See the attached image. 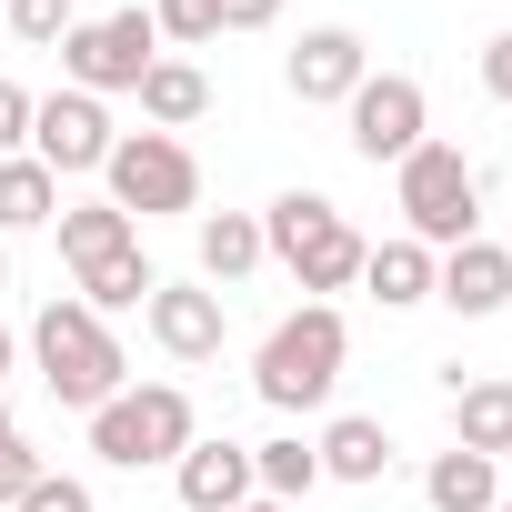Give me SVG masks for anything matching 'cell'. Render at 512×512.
Returning <instances> with one entry per match:
<instances>
[{
    "mask_svg": "<svg viewBox=\"0 0 512 512\" xmlns=\"http://www.w3.org/2000/svg\"><path fill=\"white\" fill-rule=\"evenodd\" d=\"M482 91H492V101H512V31H492V41H482Z\"/></svg>",
    "mask_w": 512,
    "mask_h": 512,
    "instance_id": "obj_29",
    "label": "cell"
},
{
    "mask_svg": "<svg viewBox=\"0 0 512 512\" xmlns=\"http://www.w3.org/2000/svg\"><path fill=\"white\" fill-rule=\"evenodd\" d=\"M282 81H292V101H302V111H322V101H352V91L372 81V51H362V31L322 21V31H302V51L282 61Z\"/></svg>",
    "mask_w": 512,
    "mask_h": 512,
    "instance_id": "obj_10",
    "label": "cell"
},
{
    "mask_svg": "<svg viewBox=\"0 0 512 512\" xmlns=\"http://www.w3.org/2000/svg\"><path fill=\"white\" fill-rule=\"evenodd\" d=\"M492 512H512V502H492Z\"/></svg>",
    "mask_w": 512,
    "mask_h": 512,
    "instance_id": "obj_36",
    "label": "cell"
},
{
    "mask_svg": "<svg viewBox=\"0 0 512 512\" xmlns=\"http://www.w3.org/2000/svg\"><path fill=\"white\" fill-rule=\"evenodd\" d=\"M101 181H111V211H131V221L201 211V161H191L171 131H121L111 161H101Z\"/></svg>",
    "mask_w": 512,
    "mask_h": 512,
    "instance_id": "obj_6",
    "label": "cell"
},
{
    "mask_svg": "<svg viewBox=\"0 0 512 512\" xmlns=\"http://www.w3.org/2000/svg\"><path fill=\"white\" fill-rule=\"evenodd\" d=\"M342 362H352L342 312H332V302H302V312H282V322H272L262 362H251V392H262L272 412H322V402H332V382H342Z\"/></svg>",
    "mask_w": 512,
    "mask_h": 512,
    "instance_id": "obj_1",
    "label": "cell"
},
{
    "mask_svg": "<svg viewBox=\"0 0 512 512\" xmlns=\"http://www.w3.org/2000/svg\"><path fill=\"white\" fill-rule=\"evenodd\" d=\"M251 482H262V502H302V492L322 482V452H312L302 432H282V442H251Z\"/></svg>",
    "mask_w": 512,
    "mask_h": 512,
    "instance_id": "obj_23",
    "label": "cell"
},
{
    "mask_svg": "<svg viewBox=\"0 0 512 512\" xmlns=\"http://www.w3.org/2000/svg\"><path fill=\"white\" fill-rule=\"evenodd\" d=\"M171 492H181L191 512H241L251 492H262V482H251V442H191V452L171 462Z\"/></svg>",
    "mask_w": 512,
    "mask_h": 512,
    "instance_id": "obj_13",
    "label": "cell"
},
{
    "mask_svg": "<svg viewBox=\"0 0 512 512\" xmlns=\"http://www.w3.org/2000/svg\"><path fill=\"white\" fill-rule=\"evenodd\" d=\"M11 512H91V482H71V472H41Z\"/></svg>",
    "mask_w": 512,
    "mask_h": 512,
    "instance_id": "obj_27",
    "label": "cell"
},
{
    "mask_svg": "<svg viewBox=\"0 0 512 512\" xmlns=\"http://www.w3.org/2000/svg\"><path fill=\"white\" fill-rule=\"evenodd\" d=\"M422 502L432 512H492L502 502V462H482V452H432V472H422Z\"/></svg>",
    "mask_w": 512,
    "mask_h": 512,
    "instance_id": "obj_19",
    "label": "cell"
},
{
    "mask_svg": "<svg viewBox=\"0 0 512 512\" xmlns=\"http://www.w3.org/2000/svg\"><path fill=\"white\" fill-rule=\"evenodd\" d=\"M41 472H51V462H41V452H31L21 432H0V512H11V502H21V492H31Z\"/></svg>",
    "mask_w": 512,
    "mask_h": 512,
    "instance_id": "obj_26",
    "label": "cell"
},
{
    "mask_svg": "<svg viewBox=\"0 0 512 512\" xmlns=\"http://www.w3.org/2000/svg\"><path fill=\"white\" fill-rule=\"evenodd\" d=\"M0 432H11V402H0Z\"/></svg>",
    "mask_w": 512,
    "mask_h": 512,
    "instance_id": "obj_35",
    "label": "cell"
},
{
    "mask_svg": "<svg viewBox=\"0 0 512 512\" xmlns=\"http://www.w3.org/2000/svg\"><path fill=\"white\" fill-rule=\"evenodd\" d=\"M502 251H512V241H502Z\"/></svg>",
    "mask_w": 512,
    "mask_h": 512,
    "instance_id": "obj_38",
    "label": "cell"
},
{
    "mask_svg": "<svg viewBox=\"0 0 512 512\" xmlns=\"http://www.w3.org/2000/svg\"><path fill=\"white\" fill-rule=\"evenodd\" d=\"M452 442L482 452V462H512V382H502V372L452 382Z\"/></svg>",
    "mask_w": 512,
    "mask_h": 512,
    "instance_id": "obj_14",
    "label": "cell"
},
{
    "mask_svg": "<svg viewBox=\"0 0 512 512\" xmlns=\"http://www.w3.org/2000/svg\"><path fill=\"white\" fill-rule=\"evenodd\" d=\"M111 251H131V211H111V201H71V211H61V262H71V282H81L91 262H111Z\"/></svg>",
    "mask_w": 512,
    "mask_h": 512,
    "instance_id": "obj_20",
    "label": "cell"
},
{
    "mask_svg": "<svg viewBox=\"0 0 512 512\" xmlns=\"http://www.w3.org/2000/svg\"><path fill=\"white\" fill-rule=\"evenodd\" d=\"M111 111L91 101V91H51V101H31V161L51 171V181H71V171H101L111 161Z\"/></svg>",
    "mask_w": 512,
    "mask_h": 512,
    "instance_id": "obj_9",
    "label": "cell"
},
{
    "mask_svg": "<svg viewBox=\"0 0 512 512\" xmlns=\"http://www.w3.org/2000/svg\"><path fill=\"white\" fill-rule=\"evenodd\" d=\"M392 201H402V231L422 251H452L482 221V171H472L462 141H422L412 161H392Z\"/></svg>",
    "mask_w": 512,
    "mask_h": 512,
    "instance_id": "obj_4",
    "label": "cell"
},
{
    "mask_svg": "<svg viewBox=\"0 0 512 512\" xmlns=\"http://www.w3.org/2000/svg\"><path fill=\"white\" fill-rule=\"evenodd\" d=\"M0 292H11V251H0Z\"/></svg>",
    "mask_w": 512,
    "mask_h": 512,
    "instance_id": "obj_33",
    "label": "cell"
},
{
    "mask_svg": "<svg viewBox=\"0 0 512 512\" xmlns=\"http://www.w3.org/2000/svg\"><path fill=\"white\" fill-rule=\"evenodd\" d=\"M71 21H81L71 0H11V31H21L31 51H51V41H71Z\"/></svg>",
    "mask_w": 512,
    "mask_h": 512,
    "instance_id": "obj_25",
    "label": "cell"
},
{
    "mask_svg": "<svg viewBox=\"0 0 512 512\" xmlns=\"http://www.w3.org/2000/svg\"><path fill=\"white\" fill-rule=\"evenodd\" d=\"M151 31L171 51H201V41H221V0H151Z\"/></svg>",
    "mask_w": 512,
    "mask_h": 512,
    "instance_id": "obj_24",
    "label": "cell"
},
{
    "mask_svg": "<svg viewBox=\"0 0 512 512\" xmlns=\"http://www.w3.org/2000/svg\"><path fill=\"white\" fill-rule=\"evenodd\" d=\"M11 362H21V342H11V332H0V382H11Z\"/></svg>",
    "mask_w": 512,
    "mask_h": 512,
    "instance_id": "obj_31",
    "label": "cell"
},
{
    "mask_svg": "<svg viewBox=\"0 0 512 512\" xmlns=\"http://www.w3.org/2000/svg\"><path fill=\"white\" fill-rule=\"evenodd\" d=\"M262 251H272V262L302 282V292H352L362 282V231L322 201V191H282L272 211H262Z\"/></svg>",
    "mask_w": 512,
    "mask_h": 512,
    "instance_id": "obj_3",
    "label": "cell"
},
{
    "mask_svg": "<svg viewBox=\"0 0 512 512\" xmlns=\"http://www.w3.org/2000/svg\"><path fill=\"white\" fill-rule=\"evenodd\" d=\"M432 302H452L462 322H492V312L512 302V251H502V241H482V231H472V241H452L442 262H432Z\"/></svg>",
    "mask_w": 512,
    "mask_h": 512,
    "instance_id": "obj_11",
    "label": "cell"
},
{
    "mask_svg": "<svg viewBox=\"0 0 512 512\" xmlns=\"http://www.w3.org/2000/svg\"><path fill=\"white\" fill-rule=\"evenodd\" d=\"M131 101H141V121H151V131H191V121L211 111V81H201V61L161 51V61L141 71V91H131Z\"/></svg>",
    "mask_w": 512,
    "mask_h": 512,
    "instance_id": "obj_15",
    "label": "cell"
},
{
    "mask_svg": "<svg viewBox=\"0 0 512 512\" xmlns=\"http://www.w3.org/2000/svg\"><path fill=\"white\" fill-rule=\"evenodd\" d=\"M502 502H512V462H502Z\"/></svg>",
    "mask_w": 512,
    "mask_h": 512,
    "instance_id": "obj_34",
    "label": "cell"
},
{
    "mask_svg": "<svg viewBox=\"0 0 512 512\" xmlns=\"http://www.w3.org/2000/svg\"><path fill=\"white\" fill-rule=\"evenodd\" d=\"M191 241H201V282H221V292H231L241 272H262V262H272V251H262V221H251V211H201V231H191Z\"/></svg>",
    "mask_w": 512,
    "mask_h": 512,
    "instance_id": "obj_17",
    "label": "cell"
},
{
    "mask_svg": "<svg viewBox=\"0 0 512 512\" xmlns=\"http://www.w3.org/2000/svg\"><path fill=\"white\" fill-rule=\"evenodd\" d=\"M21 151H31V91L0 81V161H21Z\"/></svg>",
    "mask_w": 512,
    "mask_h": 512,
    "instance_id": "obj_28",
    "label": "cell"
},
{
    "mask_svg": "<svg viewBox=\"0 0 512 512\" xmlns=\"http://www.w3.org/2000/svg\"><path fill=\"white\" fill-rule=\"evenodd\" d=\"M41 221H61V181L21 151V161H0V231H41Z\"/></svg>",
    "mask_w": 512,
    "mask_h": 512,
    "instance_id": "obj_22",
    "label": "cell"
},
{
    "mask_svg": "<svg viewBox=\"0 0 512 512\" xmlns=\"http://www.w3.org/2000/svg\"><path fill=\"white\" fill-rule=\"evenodd\" d=\"M432 262H442V251H422V241L402 231V241H372V251H362V282H372L382 312H412V302H432Z\"/></svg>",
    "mask_w": 512,
    "mask_h": 512,
    "instance_id": "obj_16",
    "label": "cell"
},
{
    "mask_svg": "<svg viewBox=\"0 0 512 512\" xmlns=\"http://www.w3.org/2000/svg\"><path fill=\"white\" fill-rule=\"evenodd\" d=\"M151 61H161L151 11H101V21H71V41H61V81H71V91H91V101L141 91V71H151Z\"/></svg>",
    "mask_w": 512,
    "mask_h": 512,
    "instance_id": "obj_7",
    "label": "cell"
},
{
    "mask_svg": "<svg viewBox=\"0 0 512 512\" xmlns=\"http://www.w3.org/2000/svg\"><path fill=\"white\" fill-rule=\"evenodd\" d=\"M151 292H161V272L141 262V241H131V251H111V262H91V272H81V302H91L101 322H111V312H141Z\"/></svg>",
    "mask_w": 512,
    "mask_h": 512,
    "instance_id": "obj_21",
    "label": "cell"
},
{
    "mask_svg": "<svg viewBox=\"0 0 512 512\" xmlns=\"http://www.w3.org/2000/svg\"><path fill=\"white\" fill-rule=\"evenodd\" d=\"M282 0H221V31H272Z\"/></svg>",
    "mask_w": 512,
    "mask_h": 512,
    "instance_id": "obj_30",
    "label": "cell"
},
{
    "mask_svg": "<svg viewBox=\"0 0 512 512\" xmlns=\"http://www.w3.org/2000/svg\"><path fill=\"white\" fill-rule=\"evenodd\" d=\"M141 312H151V342H161L171 362H221V332H231V322H221V292H211V282H161Z\"/></svg>",
    "mask_w": 512,
    "mask_h": 512,
    "instance_id": "obj_12",
    "label": "cell"
},
{
    "mask_svg": "<svg viewBox=\"0 0 512 512\" xmlns=\"http://www.w3.org/2000/svg\"><path fill=\"white\" fill-rule=\"evenodd\" d=\"M342 111H352V151H362L372 171H382V161H412V151L432 141V101H422L412 71H372Z\"/></svg>",
    "mask_w": 512,
    "mask_h": 512,
    "instance_id": "obj_8",
    "label": "cell"
},
{
    "mask_svg": "<svg viewBox=\"0 0 512 512\" xmlns=\"http://www.w3.org/2000/svg\"><path fill=\"white\" fill-rule=\"evenodd\" d=\"M191 442H201V422H191V392H181V382H131V392H111V402L91 412V452H101L111 472L181 462Z\"/></svg>",
    "mask_w": 512,
    "mask_h": 512,
    "instance_id": "obj_5",
    "label": "cell"
},
{
    "mask_svg": "<svg viewBox=\"0 0 512 512\" xmlns=\"http://www.w3.org/2000/svg\"><path fill=\"white\" fill-rule=\"evenodd\" d=\"M31 362H41L61 412H101L111 392H131V362H121V342H111V322L91 302H51L31 322Z\"/></svg>",
    "mask_w": 512,
    "mask_h": 512,
    "instance_id": "obj_2",
    "label": "cell"
},
{
    "mask_svg": "<svg viewBox=\"0 0 512 512\" xmlns=\"http://www.w3.org/2000/svg\"><path fill=\"white\" fill-rule=\"evenodd\" d=\"M241 512H292V502H241Z\"/></svg>",
    "mask_w": 512,
    "mask_h": 512,
    "instance_id": "obj_32",
    "label": "cell"
},
{
    "mask_svg": "<svg viewBox=\"0 0 512 512\" xmlns=\"http://www.w3.org/2000/svg\"><path fill=\"white\" fill-rule=\"evenodd\" d=\"M0 11H11V0H0Z\"/></svg>",
    "mask_w": 512,
    "mask_h": 512,
    "instance_id": "obj_37",
    "label": "cell"
},
{
    "mask_svg": "<svg viewBox=\"0 0 512 512\" xmlns=\"http://www.w3.org/2000/svg\"><path fill=\"white\" fill-rule=\"evenodd\" d=\"M312 452H322V482H382V472H392V432H382L372 412H342Z\"/></svg>",
    "mask_w": 512,
    "mask_h": 512,
    "instance_id": "obj_18",
    "label": "cell"
}]
</instances>
